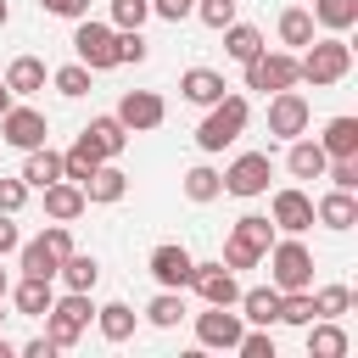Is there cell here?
<instances>
[{
    "label": "cell",
    "instance_id": "obj_44",
    "mask_svg": "<svg viewBox=\"0 0 358 358\" xmlns=\"http://www.w3.org/2000/svg\"><path fill=\"white\" fill-rule=\"evenodd\" d=\"M117 62H145V39H140V28H117Z\"/></svg>",
    "mask_w": 358,
    "mask_h": 358
},
{
    "label": "cell",
    "instance_id": "obj_1",
    "mask_svg": "<svg viewBox=\"0 0 358 358\" xmlns=\"http://www.w3.org/2000/svg\"><path fill=\"white\" fill-rule=\"evenodd\" d=\"M268 246H274V218L246 213V218H235V229L224 241V268H257Z\"/></svg>",
    "mask_w": 358,
    "mask_h": 358
},
{
    "label": "cell",
    "instance_id": "obj_32",
    "mask_svg": "<svg viewBox=\"0 0 358 358\" xmlns=\"http://www.w3.org/2000/svg\"><path fill=\"white\" fill-rule=\"evenodd\" d=\"M308 352L313 358H341L347 352V336L336 324H308Z\"/></svg>",
    "mask_w": 358,
    "mask_h": 358
},
{
    "label": "cell",
    "instance_id": "obj_13",
    "mask_svg": "<svg viewBox=\"0 0 358 358\" xmlns=\"http://www.w3.org/2000/svg\"><path fill=\"white\" fill-rule=\"evenodd\" d=\"M196 341L201 347H235L241 341V313H229V308H213L207 302V313H196Z\"/></svg>",
    "mask_w": 358,
    "mask_h": 358
},
{
    "label": "cell",
    "instance_id": "obj_19",
    "mask_svg": "<svg viewBox=\"0 0 358 358\" xmlns=\"http://www.w3.org/2000/svg\"><path fill=\"white\" fill-rule=\"evenodd\" d=\"M6 90H11V95H34V90H45V62H39V56H17V62L6 67Z\"/></svg>",
    "mask_w": 358,
    "mask_h": 358
},
{
    "label": "cell",
    "instance_id": "obj_51",
    "mask_svg": "<svg viewBox=\"0 0 358 358\" xmlns=\"http://www.w3.org/2000/svg\"><path fill=\"white\" fill-rule=\"evenodd\" d=\"M6 106H11V90H6V78H0V112H6Z\"/></svg>",
    "mask_w": 358,
    "mask_h": 358
},
{
    "label": "cell",
    "instance_id": "obj_47",
    "mask_svg": "<svg viewBox=\"0 0 358 358\" xmlns=\"http://www.w3.org/2000/svg\"><path fill=\"white\" fill-rule=\"evenodd\" d=\"M151 11H157L162 22H179L185 11H196V0H151Z\"/></svg>",
    "mask_w": 358,
    "mask_h": 358
},
{
    "label": "cell",
    "instance_id": "obj_15",
    "mask_svg": "<svg viewBox=\"0 0 358 358\" xmlns=\"http://www.w3.org/2000/svg\"><path fill=\"white\" fill-rule=\"evenodd\" d=\"M308 224H313V201H308L302 190H280V196H274V229L302 235Z\"/></svg>",
    "mask_w": 358,
    "mask_h": 358
},
{
    "label": "cell",
    "instance_id": "obj_34",
    "mask_svg": "<svg viewBox=\"0 0 358 358\" xmlns=\"http://www.w3.org/2000/svg\"><path fill=\"white\" fill-rule=\"evenodd\" d=\"M218 190H224V173H213V168H190L185 173V196L190 201H213Z\"/></svg>",
    "mask_w": 358,
    "mask_h": 358
},
{
    "label": "cell",
    "instance_id": "obj_33",
    "mask_svg": "<svg viewBox=\"0 0 358 358\" xmlns=\"http://www.w3.org/2000/svg\"><path fill=\"white\" fill-rule=\"evenodd\" d=\"M280 39H285V45H313V11L291 6V11L280 17Z\"/></svg>",
    "mask_w": 358,
    "mask_h": 358
},
{
    "label": "cell",
    "instance_id": "obj_48",
    "mask_svg": "<svg viewBox=\"0 0 358 358\" xmlns=\"http://www.w3.org/2000/svg\"><path fill=\"white\" fill-rule=\"evenodd\" d=\"M45 246H50L56 257H67V252H73V235H67V224H50V229H45Z\"/></svg>",
    "mask_w": 358,
    "mask_h": 358
},
{
    "label": "cell",
    "instance_id": "obj_24",
    "mask_svg": "<svg viewBox=\"0 0 358 358\" xmlns=\"http://www.w3.org/2000/svg\"><path fill=\"white\" fill-rule=\"evenodd\" d=\"M62 280H67V291H90L95 280H101V263L90 257V252H67L62 257V268H56Z\"/></svg>",
    "mask_w": 358,
    "mask_h": 358
},
{
    "label": "cell",
    "instance_id": "obj_26",
    "mask_svg": "<svg viewBox=\"0 0 358 358\" xmlns=\"http://www.w3.org/2000/svg\"><path fill=\"white\" fill-rule=\"evenodd\" d=\"M56 179H62V157L45 151V145H34V151H28V168H22V185H39V190H45V185H56Z\"/></svg>",
    "mask_w": 358,
    "mask_h": 358
},
{
    "label": "cell",
    "instance_id": "obj_40",
    "mask_svg": "<svg viewBox=\"0 0 358 358\" xmlns=\"http://www.w3.org/2000/svg\"><path fill=\"white\" fill-rule=\"evenodd\" d=\"M145 313H151V324H162V330H168V324H179V319H185V302H179L173 291H162V296H157Z\"/></svg>",
    "mask_w": 358,
    "mask_h": 358
},
{
    "label": "cell",
    "instance_id": "obj_22",
    "mask_svg": "<svg viewBox=\"0 0 358 358\" xmlns=\"http://www.w3.org/2000/svg\"><path fill=\"white\" fill-rule=\"evenodd\" d=\"M101 162H106V157H101V151L90 145V134H78V145H73V151L62 157V179H73V185H84V179H90V173H95Z\"/></svg>",
    "mask_w": 358,
    "mask_h": 358
},
{
    "label": "cell",
    "instance_id": "obj_16",
    "mask_svg": "<svg viewBox=\"0 0 358 358\" xmlns=\"http://www.w3.org/2000/svg\"><path fill=\"white\" fill-rule=\"evenodd\" d=\"M45 213H50L56 224H73V218L84 213V185H73V179L45 185Z\"/></svg>",
    "mask_w": 358,
    "mask_h": 358
},
{
    "label": "cell",
    "instance_id": "obj_27",
    "mask_svg": "<svg viewBox=\"0 0 358 358\" xmlns=\"http://www.w3.org/2000/svg\"><path fill=\"white\" fill-rule=\"evenodd\" d=\"M123 190H129V179L117 168H95L84 179V201H123Z\"/></svg>",
    "mask_w": 358,
    "mask_h": 358
},
{
    "label": "cell",
    "instance_id": "obj_23",
    "mask_svg": "<svg viewBox=\"0 0 358 358\" xmlns=\"http://www.w3.org/2000/svg\"><path fill=\"white\" fill-rule=\"evenodd\" d=\"M84 134H90V145H95L101 157H117V151L129 145V129H123L117 117H90V129H84Z\"/></svg>",
    "mask_w": 358,
    "mask_h": 358
},
{
    "label": "cell",
    "instance_id": "obj_46",
    "mask_svg": "<svg viewBox=\"0 0 358 358\" xmlns=\"http://www.w3.org/2000/svg\"><path fill=\"white\" fill-rule=\"evenodd\" d=\"M39 6H45L50 17H73V22H78V17L90 11V0H39Z\"/></svg>",
    "mask_w": 358,
    "mask_h": 358
},
{
    "label": "cell",
    "instance_id": "obj_37",
    "mask_svg": "<svg viewBox=\"0 0 358 358\" xmlns=\"http://www.w3.org/2000/svg\"><path fill=\"white\" fill-rule=\"evenodd\" d=\"M352 308V291L347 285H324L319 296H313V319H336V313H347Z\"/></svg>",
    "mask_w": 358,
    "mask_h": 358
},
{
    "label": "cell",
    "instance_id": "obj_8",
    "mask_svg": "<svg viewBox=\"0 0 358 358\" xmlns=\"http://www.w3.org/2000/svg\"><path fill=\"white\" fill-rule=\"evenodd\" d=\"M268 173H274L268 151H246V157H235V162L224 168V190H229V196H263V190H268Z\"/></svg>",
    "mask_w": 358,
    "mask_h": 358
},
{
    "label": "cell",
    "instance_id": "obj_12",
    "mask_svg": "<svg viewBox=\"0 0 358 358\" xmlns=\"http://www.w3.org/2000/svg\"><path fill=\"white\" fill-rule=\"evenodd\" d=\"M162 117H168V106H162L157 90H129V95L117 101V123H123V129H157Z\"/></svg>",
    "mask_w": 358,
    "mask_h": 358
},
{
    "label": "cell",
    "instance_id": "obj_54",
    "mask_svg": "<svg viewBox=\"0 0 358 358\" xmlns=\"http://www.w3.org/2000/svg\"><path fill=\"white\" fill-rule=\"evenodd\" d=\"M0 22H6V0H0Z\"/></svg>",
    "mask_w": 358,
    "mask_h": 358
},
{
    "label": "cell",
    "instance_id": "obj_10",
    "mask_svg": "<svg viewBox=\"0 0 358 358\" xmlns=\"http://www.w3.org/2000/svg\"><path fill=\"white\" fill-rule=\"evenodd\" d=\"M190 285H196L201 302H213V308H235V296H241L235 268H224V263H196V268H190Z\"/></svg>",
    "mask_w": 358,
    "mask_h": 358
},
{
    "label": "cell",
    "instance_id": "obj_9",
    "mask_svg": "<svg viewBox=\"0 0 358 358\" xmlns=\"http://www.w3.org/2000/svg\"><path fill=\"white\" fill-rule=\"evenodd\" d=\"M0 134H6L17 151H34V145H45L50 123H45V112H34V106H6V112H0Z\"/></svg>",
    "mask_w": 358,
    "mask_h": 358
},
{
    "label": "cell",
    "instance_id": "obj_6",
    "mask_svg": "<svg viewBox=\"0 0 358 358\" xmlns=\"http://www.w3.org/2000/svg\"><path fill=\"white\" fill-rule=\"evenodd\" d=\"M73 50H78V62H84L90 73H101V67H117V34H112L106 22H84V17H78Z\"/></svg>",
    "mask_w": 358,
    "mask_h": 358
},
{
    "label": "cell",
    "instance_id": "obj_7",
    "mask_svg": "<svg viewBox=\"0 0 358 358\" xmlns=\"http://www.w3.org/2000/svg\"><path fill=\"white\" fill-rule=\"evenodd\" d=\"M291 84H296V56L257 50V56L246 62V90H263V95H274V90H291Z\"/></svg>",
    "mask_w": 358,
    "mask_h": 358
},
{
    "label": "cell",
    "instance_id": "obj_41",
    "mask_svg": "<svg viewBox=\"0 0 358 358\" xmlns=\"http://www.w3.org/2000/svg\"><path fill=\"white\" fill-rule=\"evenodd\" d=\"M151 17V0H112V22L117 28H140Z\"/></svg>",
    "mask_w": 358,
    "mask_h": 358
},
{
    "label": "cell",
    "instance_id": "obj_55",
    "mask_svg": "<svg viewBox=\"0 0 358 358\" xmlns=\"http://www.w3.org/2000/svg\"><path fill=\"white\" fill-rule=\"evenodd\" d=\"M0 319H6V313H0Z\"/></svg>",
    "mask_w": 358,
    "mask_h": 358
},
{
    "label": "cell",
    "instance_id": "obj_29",
    "mask_svg": "<svg viewBox=\"0 0 358 358\" xmlns=\"http://www.w3.org/2000/svg\"><path fill=\"white\" fill-rule=\"evenodd\" d=\"M56 268H62V257L45 246V235L22 246V274H34V280H56Z\"/></svg>",
    "mask_w": 358,
    "mask_h": 358
},
{
    "label": "cell",
    "instance_id": "obj_38",
    "mask_svg": "<svg viewBox=\"0 0 358 358\" xmlns=\"http://www.w3.org/2000/svg\"><path fill=\"white\" fill-rule=\"evenodd\" d=\"M235 352H241V358H274V336H268V324H257L252 336L241 330V341H235Z\"/></svg>",
    "mask_w": 358,
    "mask_h": 358
},
{
    "label": "cell",
    "instance_id": "obj_18",
    "mask_svg": "<svg viewBox=\"0 0 358 358\" xmlns=\"http://www.w3.org/2000/svg\"><path fill=\"white\" fill-rule=\"evenodd\" d=\"M235 302H241V313H246L252 324H274V319H280V291H274V285H252V291H241Z\"/></svg>",
    "mask_w": 358,
    "mask_h": 358
},
{
    "label": "cell",
    "instance_id": "obj_45",
    "mask_svg": "<svg viewBox=\"0 0 358 358\" xmlns=\"http://www.w3.org/2000/svg\"><path fill=\"white\" fill-rule=\"evenodd\" d=\"M28 201V185L22 179H0V213H17Z\"/></svg>",
    "mask_w": 358,
    "mask_h": 358
},
{
    "label": "cell",
    "instance_id": "obj_36",
    "mask_svg": "<svg viewBox=\"0 0 358 358\" xmlns=\"http://www.w3.org/2000/svg\"><path fill=\"white\" fill-rule=\"evenodd\" d=\"M313 17H319L324 28H352V22H358V0H319Z\"/></svg>",
    "mask_w": 358,
    "mask_h": 358
},
{
    "label": "cell",
    "instance_id": "obj_4",
    "mask_svg": "<svg viewBox=\"0 0 358 358\" xmlns=\"http://www.w3.org/2000/svg\"><path fill=\"white\" fill-rule=\"evenodd\" d=\"M263 257H268L274 291H308V285H313V252H308L302 241H274Z\"/></svg>",
    "mask_w": 358,
    "mask_h": 358
},
{
    "label": "cell",
    "instance_id": "obj_25",
    "mask_svg": "<svg viewBox=\"0 0 358 358\" xmlns=\"http://www.w3.org/2000/svg\"><path fill=\"white\" fill-rule=\"evenodd\" d=\"M285 162H291V173H296V179H319L330 157H324V145H319V140H296Z\"/></svg>",
    "mask_w": 358,
    "mask_h": 358
},
{
    "label": "cell",
    "instance_id": "obj_5",
    "mask_svg": "<svg viewBox=\"0 0 358 358\" xmlns=\"http://www.w3.org/2000/svg\"><path fill=\"white\" fill-rule=\"evenodd\" d=\"M90 313H95V308H90V291H67L62 302H50V308H45V319H50V341H56V347H73V341L84 336Z\"/></svg>",
    "mask_w": 358,
    "mask_h": 358
},
{
    "label": "cell",
    "instance_id": "obj_49",
    "mask_svg": "<svg viewBox=\"0 0 358 358\" xmlns=\"http://www.w3.org/2000/svg\"><path fill=\"white\" fill-rule=\"evenodd\" d=\"M17 246H22V235H17L11 213H0V257H6V252H17Z\"/></svg>",
    "mask_w": 358,
    "mask_h": 358
},
{
    "label": "cell",
    "instance_id": "obj_2",
    "mask_svg": "<svg viewBox=\"0 0 358 358\" xmlns=\"http://www.w3.org/2000/svg\"><path fill=\"white\" fill-rule=\"evenodd\" d=\"M241 129H246V101H241V95H218L213 112H207L201 129H196V145H201V151H224V145L241 140Z\"/></svg>",
    "mask_w": 358,
    "mask_h": 358
},
{
    "label": "cell",
    "instance_id": "obj_50",
    "mask_svg": "<svg viewBox=\"0 0 358 358\" xmlns=\"http://www.w3.org/2000/svg\"><path fill=\"white\" fill-rule=\"evenodd\" d=\"M22 352H28V358H50V352H56V341H50V336H34Z\"/></svg>",
    "mask_w": 358,
    "mask_h": 358
},
{
    "label": "cell",
    "instance_id": "obj_43",
    "mask_svg": "<svg viewBox=\"0 0 358 358\" xmlns=\"http://www.w3.org/2000/svg\"><path fill=\"white\" fill-rule=\"evenodd\" d=\"M324 173L336 179V190H358V157H330Z\"/></svg>",
    "mask_w": 358,
    "mask_h": 358
},
{
    "label": "cell",
    "instance_id": "obj_20",
    "mask_svg": "<svg viewBox=\"0 0 358 358\" xmlns=\"http://www.w3.org/2000/svg\"><path fill=\"white\" fill-rule=\"evenodd\" d=\"M179 90H185V101H196V106H213V101L224 95V78H218L213 67H190V73L179 78Z\"/></svg>",
    "mask_w": 358,
    "mask_h": 358
},
{
    "label": "cell",
    "instance_id": "obj_52",
    "mask_svg": "<svg viewBox=\"0 0 358 358\" xmlns=\"http://www.w3.org/2000/svg\"><path fill=\"white\" fill-rule=\"evenodd\" d=\"M0 358H11V341H6V336H0Z\"/></svg>",
    "mask_w": 358,
    "mask_h": 358
},
{
    "label": "cell",
    "instance_id": "obj_42",
    "mask_svg": "<svg viewBox=\"0 0 358 358\" xmlns=\"http://www.w3.org/2000/svg\"><path fill=\"white\" fill-rule=\"evenodd\" d=\"M196 17L207 28H229L235 22V0H196Z\"/></svg>",
    "mask_w": 358,
    "mask_h": 358
},
{
    "label": "cell",
    "instance_id": "obj_11",
    "mask_svg": "<svg viewBox=\"0 0 358 358\" xmlns=\"http://www.w3.org/2000/svg\"><path fill=\"white\" fill-rule=\"evenodd\" d=\"M308 101L296 95V90H274V101H268V134H285V140H296L302 129H308Z\"/></svg>",
    "mask_w": 358,
    "mask_h": 358
},
{
    "label": "cell",
    "instance_id": "obj_35",
    "mask_svg": "<svg viewBox=\"0 0 358 358\" xmlns=\"http://www.w3.org/2000/svg\"><path fill=\"white\" fill-rule=\"evenodd\" d=\"M280 319L285 324H313V291H280Z\"/></svg>",
    "mask_w": 358,
    "mask_h": 358
},
{
    "label": "cell",
    "instance_id": "obj_3",
    "mask_svg": "<svg viewBox=\"0 0 358 358\" xmlns=\"http://www.w3.org/2000/svg\"><path fill=\"white\" fill-rule=\"evenodd\" d=\"M347 67H352V45H347V39H319V45H308V56L296 62V78H308V84L319 90V84H341Z\"/></svg>",
    "mask_w": 358,
    "mask_h": 358
},
{
    "label": "cell",
    "instance_id": "obj_30",
    "mask_svg": "<svg viewBox=\"0 0 358 358\" xmlns=\"http://www.w3.org/2000/svg\"><path fill=\"white\" fill-rule=\"evenodd\" d=\"M101 313V336L106 341H129L134 336V308L129 302H106V308H95Z\"/></svg>",
    "mask_w": 358,
    "mask_h": 358
},
{
    "label": "cell",
    "instance_id": "obj_53",
    "mask_svg": "<svg viewBox=\"0 0 358 358\" xmlns=\"http://www.w3.org/2000/svg\"><path fill=\"white\" fill-rule=\"evenodd\" d=\"M6 291H11V285H6V268H0V302H6Z\"/></svg>",
    "mask_w": 358,
    "mask_h": 358
},
{
    "label": "cell",
    "instance_id": "obj_39",
    "mask_svg": "<svg viewBox=\"0 0 358 358\" xmlns=\"http://www.w3.org/2000/svg\"><path fill=\"white\" fill-rule=\"evenodd\" d=\"M56 90H62V95H73V101H78V95H90V67H84V62L62 67V73H56Z\"/></svg>",
    "mask_w": 358,
    "mask_h": 358
},
{
    "label": "cell",
    "instance_id": "obj_31",
    "mask_svg": "<svg viewBox=\"0 0 358 358\" xmlns=\"http://www.w3.org/2000/svg\"><path fill=\"white\" fill-rule=\"evenodd\" d=\"M224 50H229L235 62H252V56L263 50V34L246 28V22H229V28H224Z\"/></svg>",
    "mask_w": 358,
    "mask_h": 358
},
{
    "label": "cell",
    "instance_id": "obj_28",
    "mask_svg": "<svg viewBox=\"0 0 358 358\" xmlns=\"http://www.w3.org/2000/svg\"><path fill=\"white\" fill-rule=\"evenodd\" d=\"M11 296H17V308H22L28 319H45V308L56 302V296H50V280H34V274H22V285H17Z\"/></svg>",
    "mask_w": 358,
    "mask_h": 358
},
{
    "label": "cell",
    "instance_id": "obj_14",
    "mask_svg": "<svg viewBox=\"0 0 358 358\" xmlns=\"http://www.w3.org/2000/svg\"><path fill=\"white\" fill-rule=\"evenodd\" d=\"M190 268H196V263H190V252H185V246H157V252H151V274H157V285H162V291L190 285Z\"/></svg>",
    "mask_w": 358,
    "mask_h": 358
},
{
    "label": "cell",
    "instance_id": "obj_17",
    "mask_svg": "<svg viewBox=\"0 0 358 358\" xmlns=\"http://www.w3.org/2000/svg\"><path fill=\"white\" fill-rule=\"evenodd\" d=\"M313 218L330 224V229H352V224H358V201H352V190H330V196L313 207Z\"/></svg>",
    "mask_w": 358,
    "mask_h": 358
},
{
    "label": "cell",
    "instance_id": "obj_21",
    "mask_svg": "<svg viewBox=\"0 0 358 358\" xmlns=\"http://www.w3.org/2000/svg\"><path fill=\"white\" fill-rule=\"evenodd\" d=\"M319 145H324V157H358V117H330Z\"/></svg>",
    "mask_w": 358,
    "mask_h": 358
}]
</instances>
